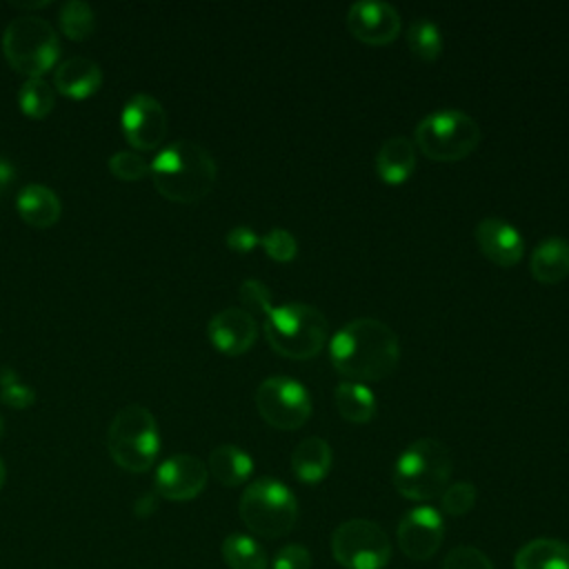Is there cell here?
<instances>
[{
    "mask_svg": "<svg viewBox=\"0 0 569 569\" xmlns=\"http://www.w3.org/2000/svg\"><path fill=\"white\" fill-rule=\"evenodd\" d=\"M329 360L353 382L389 378L400 362V342L393 329L378 318H356L329 340Z\"/></svg>",
    "mask_w": 569,
    "mask_h": 569,
    "instance_id": "1",
    "label": "cell"
},
{
    "mask_svg": "<svg viewBox=\"0 0 569 569\" xmlns=\"http://www.w3.org/2000/svg\"><path fill=\"white\" fill-rule=\"evenodd\" d=\"M149 167L160 196L182 204L202 200L213 189L218 173L213 156L200 142L184 138L160 147Z\"/></svg>",
    "mask_w": 569,
    "mask_h": 569,
    "instance_id": "2",
    "label": "cell"
},
{
    "mask_svg": "<svg viewBox=\"0 0 569 569\" xmlns=\"http://www.w3.org/2000/svg\"><path fill=\"white\" fill-rule=\"evenodd\" d=\"M264 336L271 349L280 356L307 360L322 351L329 327L318 307L307 302H284L267 313Z\"/></svg>",
    "mask_w": 569,
    "mask_h": 569,
    "instance_id": "3",
    "label": "cell"
},
{
    "mask_svg": "<svg viewBox=\"0 0 569 569\" xmlns=\"http://www.w3.org/2000/svg\"><path fill=\"white\" fill-rule=\"evenodd\" d=\"M451 453L436 438H418L393 465V485L407 500H431L445 491L451 476Z\"/></svg>",
    "mask_w": 569,
    "mask_h": 569,
    "instance_id": "4",
    "label": "cell"
},
{
    "mask_svg": "<svg viewBox=\"0 0 569 569\" xmlns=\"http://www.w3.org/2000/svg\"><path fill=\"white\" fill-rule=\"evenodd\" d=\"M107 449L124 471L142 473L151 469L160 453V431L153 413L142 405L122 407L107 429Z\"/></svg>",
    "mask_w": 569,
    "mask_h": 569,
    "instance_id": "5",
    "label": "cell"
},
{
    "mask_svg": "<svg viewBox=\"0 0 569 569\" xmlns=\"http://www.w3.org/2000/svg\"><path fill=\"white\" fill-rule=\"evenodd\" d=\"M2 53L7 62L27 78H42L60 56V40L51 22L36 13H22L2 31Z\"/></svg>",
    "mask_w": 569,
    "mask_h": 569,
    "instance_id": "6",
    "label": "cell"
},
{
    "mask_svg": "<svg viewBox=\"0 0 569 569\" xmlns=\"http://www.w3.org/2000/svg\"><path fill=\"white\" fill-rule=\"evenodd\" d=\"M480 124L460 109L427 113L413 131V144L436 162H458L480 144Z\"/></svg>",
    "mask_w": 569,
    "mask_h": 569,
    "instance_id": "7",
    "label": "cell"
},
{
    "mask_svg": "<svg viewBox=\"0 0 569 569\" xmlns=\"http://www.w3.org/2000/svg\"><path fill=\"white\" fill-rule=\"evenodd\" d=\"M238 511L253 533L262 538H280L289 533L298 520V500L284 482L262 476L242 491Z\"/></svg>",
    "mask_w": 569,
    "mask_h": 569,
    "instance_id": "8",
    "label": "cell"
},
{
    "mask_svg": "<svg viewBox=\"0 0 569 569\" xmlns=\"http://www.w3.org/2000/svg\"><path fill=\"white\" fill-rule=\"evenodd\" d=\"M331 553L345 569H382L391 558V542L373 520L353 518L333 529Z\"/></svg>",
    "mask_w": 569,
    "mask_h": 569,
    "instance_id": "9",
    "label": "cell"
},
{
    "mask_svg": "<svg viewBox=\"0 0 569 569\" xmlns=\"http://www.w3.org/2000/svg\"><path fill=\"white\" fill-rule=\"evenodd\" d=\"M256 407L262 420L276 429H300L311 418V398L302 382L271 376L256 389Z\"/></svg>",
    "mask_w": 569,
    "mask_h": 569,
    "instance_id": "10",
    "label": "cell"
},
{
    "mask_svg": "<svg viewBox=\"0 0 569 569\" xmlns=\"http://www.w3.org/2000/svg\"><path fill=\"white\" fill-rule=\"evenodd\" d=\"M127 142L140 151L158 149L167 136V111L151 93H133L120 111Z\"/></svg>",
    "mask_w": 569,
    "mask_h": 569,
    "instance_id": "11",
    "label": "cell"
},
{
    "mask_svg": "<svg viewBox=\"0 0 569 569\" xmlns=\"http://www.w3.org/2000/svg\"><path fill=\"white\" fill-rule=\"evenodd\" d=\"M207 465L191 453H173L162 460L153 476V489L158 496L176 502L193 500L207 487Z\"/></svg>",
    "mask_w": 569,
    "mask_h": 569,
    "instance_id": "12",
    "label": "cell"
},
{
    "mask_svg": "<svg viewBox=\"0 0 569 569\" xmlns=\"http://www.w3.org/2000/svg\"><path fill=\"white\" fill-rule=\"evenodd\" d=\"M445 520L436 507L420 505L398 522L400 551L411 560H429L442 545Z\"/></svg>",
    "mask_w": 569,
    "mask_h": 569,
    "instance_id": "13",
    "label": "cell"
},
{
    "mask_svg": "<svg viewBox=\"0 0 569 569\" xmlns=\"http://www.w3.org/2000/svg\"><path fill=\"white\" fill-rule=\"evenodd\" d=\"M349 33L365 44H389L398 38L402 20L393 4L382 0H358L347 11Z\"/></svg>",
    "mask_w": 569,
    "mask_h": 569,
    "instance_id": "14",
    "label": "cell"
},
{
    "mask_svg": "<svg viewBox=\"0 0 569 569\" xmlns=\"http://www.w3.org/2000/svg\"><path fill=\"white\" fill-rule=\"evenodd\" d=\"M211 345L224 356H240L251 349L258 338L256 318L242 307H227L211 316L207 325Z\"/></svg>",
    "mask_w": 569,
    "mask_h": 569,
    "instance_id": "15",
    "label": "cell"
},
{
    "mask_svg": "<svg viewBox=\"0 0 569 569\" xmlns=\"http://www.w3.org/2000/svg\"><path fill=\"white\" fill-rule=\"evenodd\" d=\"M476 242L482 256L498 267H513L525 253V238L502 218H482L476 227Z\"/></svg>",
    "mask_w": 569,
    "mask_h": 569,
    "instance_id": "16",
    "label": "cell"
},
{
    "mask_svg": "<svg viewBox=\"0 0 569 569\" xmlns=\"http://www.w3.org/2000/svg\"><path fill=\"white\" fill-rule=\"evenodd\" d=\"M102 84V69L87 56H71L53 71V87L69 98L93 96Z\"/></svg>",
    "mask_w": 569,
    "mask_h": 569,
    "instance_id": "17",
    "label": "cell"
},
{
    "mask_svg": "<svg viewBox=\"0 0 569 569\" xmlns=\"http://www.w3.org/2000/svg\"><path fill=\"white\" fill-rule=\"evenodd\" d=\"M16 209L27 224L36 229H47L60 220L62 202L58 193L47 184L29 182L18 191Z\"/></svg>",
    "mask_w": 569,
    "mask_h": 569,
    "instance_id": "18",
    "label": "cell"
},
{
    "mask_svg": "<svg viewBox=\"0 0 569 569\" xmlns=\"http://www.w3.org/2000/svg\"><path fill=\"white\" fill-rule=\"evenodd\" d=\"M376 173L387 184H402L416 171V144L407 136L385 140L376 153Z\"/></svg>",
    "mask_w": 569,
    "mask_h": 569,
    "instance_id": "19",
    "label": "cell"
},
{
    "mask_svg": "<svg viewBox=\"0 0 569 569\" xmlns=\"http://www.w3.org/2000/svg\"><path fill=\"white\" fill-rule=\"evenodd\" d=\"M333 462L331 447L320 436H309L300 440L291 453V471L305 485H316L325 480Z\"/></svg>",
    "mask_w": 569,
    "mask_h": 569,
    "instance_id": "20",
    "label": "cell"
},
{
    "mask_svg": "<svg viewBox=\"0 0 569 569\" xmlns=\"http://www.w3.org/2000/svg\"><path fill=\"white\" fill-rule=\"evenodd\" d=\"M531 276L542 284H558L569 276V240L551 236L536 244L529 258Z\"/></svg>",
    "mask_w": 569,
    "mask_h": 569,
    "instance_id": "21",
    "label": "cell"
},
{
    "mask_svg": "<svg viewBox=\"0 0 569 569\" xmlns=\"http://www.w3.org/2000/svg\"><path fill=\"white\" fill-rule=\"evenodd\" d=\"M207 471L224 487H238L253 473L251 456L236 445H218L211 449Z\"/></svg>",
    "mask_w": 569,
    "mask_h": 569,
    "instance_id": "22",
    "label": "cell"
},
{
    "mask_svg": "<svg viewBox=\"0 0 569 569\" xmlns=\"http://www.w3.org/2000/svg\"><path fill=\"white\" fill-rule=\"evenodd\" d=\"M513 569H569V545L553 538H536L522 545Z\"/></svg>",
    "mask_w": 569,
    "mask_h": 569,
    "instance_id": "23",
    "label": "cell"
},
{
    "mask_svg": "<svg viewBox=\"0 0 569 569\" xmlns=\"http://www.w3.org/2000/svg\"><path fill=\"white\" fill-rule=\"evenodd\" d=\"M338 413L353 425H365L373 418L376 413V396L373 391L362 385V382H353V380H345L336 387L333 393Z\"/></svg>",
    "mask_w": 569,
    "mask_h": 569,
    "instance_id": "24",
    "label": "cell"
},
{
    "mask_svg": "<svg viewBox=\"0 0 569 569\" xmlns=\"http://www.w3.org/2000/svg\"><path fill=\"white\" fill-rule=\"evenodd\" d=\"M222 558L229 569H267L264 549L247 533H231L222 540Z\"/></svg>",
    "mask_w": 569,
    "mask_h": 569,
    "instance_id": "25",
    "label": "cell"
},
{
    "mask_svg": "<svg viewBox=\"0 0 569 569\" xmlns=\"http://www.w3.org/2000/svg\"><path fill=\"white\" fill-rule=\"evenodd\" d=\"M409 51L425 62H433L442 53V33L440 27L429 18H418L407 29Z\"/></svg>",
    "mask_w": 569,
    "mask_h": 569,
    "instance_id": "26",
    "label": "cell"
},
{
    "mask_svg": "<svg viewBox=\"0 0 569 569\" xmlns=\"http://www.w3.org/2000/svg\"><path fill=\"white\" fill-rule=\"evenodd\" d=\"M18 104L29 118H44L53 111L56 91L44 78H27L18 89Z\"/></svg>",
    "mask_w": 569,
    "mask_h": 569,
    "instance_id": "27",
    "label": "cell"
},
{
    "mask_svg": "<svg viewBox=\"0 0 569 569\" xmlns=\"http://www.w3.org/2000/svg\"><path fill=\"white\" fill-rule=\"evenodd\" d=\"M60 27L71 40H87L96 29V11L84 0H67L60 7Z\"/></svg>",
    "mask_w": 569,
    "mask_h": 569,
    "instance_id": "28",
    "label": "cell"
},
{
    "mask_svg": "<svg viewBox=\"0 0 569 569\" xmlns=\"http://www.w3.org/2000/svg\"><path fill=\"white\" fill-rule=\"evenodd\" d=\"M0 398L11 409H27L36 402V391L11 367H0Z\"/></svg>",
    "mask_w": 569,
    "mask_h": 569,
    "instance_id": "29",
    "label": "cell"
},
{
    "mask_svg": "<svg viewBox=\"0 0 569 569\" xmlns=\"http://www.w3.org/2000/svg\"><path fill=\"white\" fill-rule=\"evenodd\" d=\"M476 505V487L471 482H451L440 493V507L449 516H465Z\"/></svg>",
    "mask_w": 569,
    "mask_h": 569,
    "instance_id": "30",
    "label": "cell"
},
{
    "mask_svg": "<svg viewBox=\"0 0 569 569\" xmlns=\"http://www.w3.org/2000/svg\"><path fill=\"white\" fill-rule=\"evenodd\" d=\"M260 244L264 253L276 262H289L298 253V240L293 238L291 231L282 227H273L264 236H260Z\"/></svg>",
    "mask_w": 569,
    "mask_h": 569,
    "instance_id": "31",
    "label": "cell"
},
{
    "mask_svg": "<svg viewBox=\"0 0 569 569\" xmlns=\"http://www.w3.org/2000/svg\"><path fill=\"white\" fill-rule=\"evenodd\" d=\"M109 171L118 178V180H140L144 178L151 167L149 162L138 153V151H116L109 158Z\"/></svg>",
    "mask_w": 569,
    "mask_h": 569,
    "instance_id": "32",
    "label": "cell"
},
{
    "mask_svg": "<svg viewBox=\"0 0 569 569\" xmlns=\"http://www.w3.org/2000/svg\"><path fill=\"white\" fill-rule=\"evenodd\" d=\"M238 298L242 302V309L249 311L251 316L260 313V316H267L273 305H271V291L267 289L264 282L256 280V278H247L242 280L240 289H238Z\"/></svg>",
    "mask_w": 569,
    "mask_h": 569,
    "instance_id": "33",
    "label": "cell"
},
{
    "mask_svg": "<svg viewBox=\"0 0 569 569\" xmlns=\"http://www.w3.org/2000/svg\"><path fill=\"white\" fill-rule=\"evenodd\" d=\"M442 569H493V565L480 549L471 545H460L447 553Z\"/></svg>",
    "mask_w": 569,
    "mask_h": 569,
    "instance_id": "34",
    "label": "cell"
},
{
    "mask_svg": "<svg viewBox=\"0 0 569 569\" xmlns=\"http://www.w3.org/2000/svg\"><path fill=\"white\" fill-rule=\"evenodd\" d=\"M271 569H311V553L302 545H284L273 556Z\"/></svg>",
    "mask_w": 569,
    "mask_h": 569,
    "instance_id": "35",
    "label": "cell"
},
{
    "mask_svg": "<svg viewBox=\"0 0 569 569\" xmlns=\"http://www.w3.org/2000/svg\"><path fill=\"white\" fill-rule=\"evenodd\" d=\"M224 242H227V247H229L231 251H236V253H249V251H253V249L260 244V236H258L251 227L238 224V227H233V229L227 231Z\"/></svg>",
    "mask_w": 569,
    "mask_h": 569,
    "instance_id": "36",
    "label": "cell"
},
{
    "mask_svg": "<svg viewBox=\"0 0 569 569\" xmlns=\"http://www.w3.org/2000/svg\"><path fill=\"white\" fill-rule=\"evenodd\" d=\"M16 178V164L0 153V193H4Z\"/></svg>",
    "mask_w": 569,
    "mask_h": 569,
    "instance_id": "37",
    "label": "cell"
},
{
    "mask_svg": "<svg viewBox=\"0 0 569 569\" xmlns=\"http://www.w3.org/2000/svg\"><path fill=\"white\" fill-rule=\"evenodd\" d=\"M16 7H22V9H38V7H47L49 2L42 0V2H13Z\"/></svg>",
    "mask_w": 569,
    "mask_h": 569,
    "instance_id": "38",
    "label": "cell"
},
{
    "mask_svg": "<svg viewBox=\"0 0 569 569\" xmlns=\"http://www.w3.org/2000/svg\"><path fill=\"white\" fill-rule=\"evenodd\" d=\"M4 480H7V469H4V462L0 458V489L4 487Z\"/></svg>",
    "mask_w": 569,
    "mask_h": 569,
    "instance_id": "39",
    "label": "cell"
},
{
    "mask_svg": "<svg viewBox=\"0 0 569 569\" xmlns=\"http://www.w3.org/2000/svg\"><path fill=\"white\" fill-rule=\"evenodd\" d=\"M2 431H4V422H2V416H0V438H2Z\"/></svg>",
    "mask_w": 569,
    "mask_h": 569,
    "instance_id": "40",
    "label": "cell"
}]
</instances>
